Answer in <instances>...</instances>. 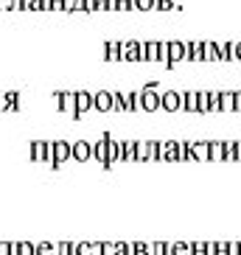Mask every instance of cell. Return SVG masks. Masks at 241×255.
I'll use <instances>...</instances> for the list:
<instances>
[{
  "label": "cell",
  "instance_id": "cell-16",
  "mask_svg": "<svg viewBox=\"0 0 241 255\" xmlns=\"http://www.w3.org/2000/svg\"><path fill=\"white\" fill-rule=\"evenodd\" d=\"M17 101H20V93H0V113H11V110H17Z\"/></svg>",
  "mask_w": 241,
  "mask_h": 255
},
{
  "label": "cell",
  "instance_id": "cell-5",
  "mask_svg": "<svg viewBox=\"0 0 241 255\" xmlns=\"http://www.w3.org/2000/svg\"><path fill=\"white\" fill-rule=\"evenodd\" d=\"M104 140H107V168H113L115 163H120V140L110 132H104Z\"/></svg>",
  "mask_w": 241,
  "mask_h": 255
},
{
  "label": "cell",
  "instance_id": "cell-41",
  "mask_svg": "<svg viewBox=\"0 0 241 255\" xmlns=\"http://www.w3.org/2000/svg\"><path fill=\"white\" fill-rule=\"evenodd\" d=\"M118 11H132V0H118Z\"/></svg>",
  "mask_w": 241,
  "mask_h": 255
},
{
  "label": "cell",
  "instance_id": "cell-26",
  "mask_svg": "<svg viewBox=\"0 0 241 255\" xmlns=\"http://www.w3.org/2000/svg\"><path fill=\"white\" fill-rule=\"evenodd\" d=\"M104 53H107V56H104L107 62H120V42H115V39H113V42H107Z\"/></svg>",
  "mask_w": 241,
  "mask_h": 255
},
{
  "label": "cell",
  "instance_id": "cell-7",
  "mask_svg": "<svg viewBox=\"0 0 241 255\" xmlns=\"http://www.w3.org/2000/svg\"><path fill=\"white\" fill-rule=\"evenodd\" d=\"M166 48H168V65L166 68H174V65L185 62V42H182V39H171V42H166Z\"/></svg>",
  "mask_w": 241,
  "mask_h": 255
},
{
  "label": "cell",
  "instance_id": "cell-44",
  "mask_svg": "<svg viewBox=\"0 0 241 255\" xmlns=\"http://www.w3.org/2000/svg\"><path fill=\"white\" fill-rule=\"evenodd\" d=\"M216 255H227V241H216Z\"/></svg>",
  "mask_w": 241,
  "mask_h": 255
},
{
  "label": "cell",
  "instance_id": "cell-35",
  "mask_svg": "<svg viewBox=\"0 0 241 255\" xmlns=\"http://www.w3.org/2000/svg\"><path fill=\"white\" fill-rule=\"evenodd\" d=\"M101 255H115V241H101Z\"/></svg>",
  "mask_w": 241,
  "mask_h": 255
},
{
  "label": "cell",
  "instance_id": "cell-32",
  "mask_svg": "<svg viewBox=\"0 0 241 255\" xmlns=\"http://www.w3.org/2000/svg\"><path fill=\"white\" fill-rule=\"evenodd\" d=\"M174 6V0H154V11H171Z\"/></svg>",
  "mask_w": 241,
  "mask_h": 255
},
{
  "label": "cell",
  "instance_id": "cell-45",
  "mask_svg": "<svg viewBox=\"0 0 241 255\" xmlns=\"http://www.w3.org/2000/svg\"><path fill=\"white\" fill-rule=\"evenodd\" d=\"M233 107H236V110H241V90L233 93Z\"/></svg>",
  "mask_w": 241,
  "mask_h": 255
},
{
  "label": "cell",
  "instance_id": "cell-34",
  "mask_svg": "<svg viewBox=\"0 0 241 255\" xmlns=\"http://www.w3.org/2000/svg\"><path fill=\"white\" fill-rule=\"evenodd\" d=\"M151 255H168V244H163V241H154V244H151Z\"/></svg>",
  "mask_w": 241,
  "mask_h": 255
},
{
  "label": "cell",
  "instance_id": "cell-22",
  "mask_svg": "<svg viewBox=\"0 0 241 255\" xmlns=\"http://www.w3.org/2000/svg\"><path fill=\"white\" fill-rule=\"evenodd\" d=\"M113 110L115 113H129V96L126 93H113Z\"/></svg>",
  "mask_w": 241,
  "mask_h": 255
},
{
  "label": "cell",
  "instance_id": "cell-42",
  "mask_svg": "<svg viewBox=\"0 0 241 255\" xmlns=\"http://www.w3.org/2000/svg\"><path fill=\"white\" fill-rule=\"evenodd\" d=\"M233 160H239V163H241V140L233 143Z\"/></svg>",
  "mask_w": 241,
  "mask_h": 255
},
{
  "label": "cell",
  "instance_id": "cell-30",
  "mask_svg": "<svg viewBox=\"0 0 241 255\" xmlns=\"http://www.w3.org/2000/svg\"><path fill=\"white\" fill-rule=\"evenodd\" d=\"M132 255H151V244H143V241H132Z\"/></svg>",
  "mask_w": 241,
  "mask_h": 255
},
{
  "label": "cell",
  "instance_id": "cell-50",
  "mask_svg": "<svg viewBox=\"0 0 241 255\" xmlns=\"http://www.w3.org/2000/svg\"><path fill=\"white\" fill-rule=\"evenodd\" d=\"M0 255H8V241H0Z\"/></svg>",
  "mask_w": 241,
  "mask_h": 255
},
{
  "label": "cell",
  "instance_id": "cell-20",
  "mask_svg": "<svg viewBox=\"0 0 241 255\" xmlns=\"http://www.w3.org/2000/svg\"><path fill=\"white\" fill-rule=\"evenodd\" d=\"M180 110H185V113H196V93L194 90L180 93Z\"/></svg>",
  "mask_w": 241,
  "mask_h": 255
},
{
  "label": "cell",
  "instance_id": "cell-33",
  "mask_svg": "<svg viewBox=\"0 0 241 255\" xmlns=\"http://www.w3.org/2000/svg\"><path fill=\"white\" fill-rule=\"evenodd\" d=\"M17 255H34V244H28V241H17Z\"/></svg>",
  "mask_w": 241,
  "mask_h": 255
},
{
  "label": "cell",
  "instance_id": "cell-13",
  "mask_svg": "<svg viewBox=\"0 0 241 255\" xmlns=\"http://www.w3.org/2000/svg\"><path fill=\"white\" fill-rule=\"evenodd\" d=\"M93 110H98V113H110V110H113V93L110 90L93 93Z\"/></svg>",
  "mask_w": 241,
  "mask_h": 255
},
{
  "label": "cell",
  "instance_id": "cell-47",
  "mask_svg": "<svg viewBox=\"0 0 241 255\" xmlns=\"http://www.w3.org/2000/svg\"><path fill=\"white\" fill-rule=\"evenodd\" d=\"M11 11H23V0H11Z\"/></svg>",
  "mask_w": 241,
  "mask_h": 255
},
{
  "label": "cell",
  "instance_id": "cell-51",
  "mask_svg": "<svg viewBox=\"0 0 241 255\" xmlns=\"http://www.w3.org/2000/svg\"><path fill=\"white\" fill-rule=\"evenodd\" d=\"M239 255H241V241H239Z\"/></svg>",
  "mask_w": 241,
  "mask_h": 255
},
{
  "label": "cell",
  "instance_id": "cell-19",
  "mask_svg": "<svg viewBox=\"0 0 241 255\" xmlns=\"http://www.w3.org/2000/svg\"><path fill=\"white\" fill-rule=\"evenodd\" d=\"M185 59L188 62H202V42H199V39L185 42Z\"/></svg>",
  "mask_w": 241,
  "mask_h": 255
},
{
  "label": "cell",
  "instance_id": "cell-4",
  "mask_svg": "<svg viewBox=\"0 0 241 255\" xmlns=\"http://www.w3.org/2000/svg\"><path fill=\"white\" fill-rule=\"evenodd\" d=\"M154 160L177 163V140H157V149H154Z\"/></svg>",
  "mask_w": 241,
  "mask_h": 255
},
{
  "label": "cell",
  "instance_id": "cell-46",
  "mask_svg": "<svg viewBox=\"0 0 241 255\" xmlns=\"http://www.w3.org/2000/svg\"><path fill=\"white\" fill-rule=\"evenodd\" d=\"M233 59H239V62H241V39L233 45Z\"/></svg>",
  "mask_w": 241,
  "mask_h": 255
},
{
  "label": "cell",
  "instance_id": "cell-48",
  "mask_svg": "<svg viewBox=\"0 0 241 255\" xmlns=\"http://www.w3.org/2000/svg\"><path fill=\"white\" fill-rule=\"evenodd\" d=\"M0 11H11V0H0Z\"/></svg>",
  "mask_w": 241,
  "mask_h": 255
},
{
  "label": "cell",
  "instance_id": "cell-12",
  "mask_svg": "<svg viewBox=\"0 0 241 255\" xmlns=\"http://www.w3.org/2000/svg\"><path fill=\"white\" fill-rule=\"evenodd\" d=\"M160 110H166V113H177V110H180V93H177V90H163V93H160Z\"/></svg>",
  "mask_w": 241,
  "mask_h": 255
},
{
  "label": "cell",
  "instance_id": "cell-17",
  "mask_svg": "<svg viewBox=\"0 0 241 255\" xmlns=\"http://www.w3.org/2000/svg\"><path fill=\"white\" fill-rule=\"evenodd\" d=\"M202 42V62H219V42L213 39H199Z\"/></svg>",
  "mask_w": 241,
  "mask_h": 255
},
{
  "label": "cell",
  "instance_id": "cell-39",
  "mask_svg": "<svg viewBox=\"0 0 241 255\" xmlns=\"http://www.w3.org/2000/svg\"><path fill=\"white\" fill-rule=\"evenodd\" d=\"M205 255H216V241H205Z\"/></svg>",
  "mask_w": 241,
  "mask_h": 255
},
{
  "label": "cell",
  "instance_id": "cell-2",
  "mask_svg": "<svg viewBox=\"0 0 241 255\" xmlns=\"http://www.w3.org/2000/svg\"><path fill=\"white\" fill-rule=\"evenodd\" d=\"M68 160H70V143L68 140L48 143V160H45V163H51L53 168H59V165H65Z\"/></svg>",
  "mask_w": 241,
  "mask_h": 255
},
{
  "label": "cell",
  "instance_id": "cell-38",
  "mask_svg": "<svg viewBox=\"0 0 241 255\" xmlns=\"http://www.w3.org/2000/svg\"><path fill=\"white\" fill-rule=\"evenodd\" d=\"M104 11H118V0H104Z\"/></svg>",
  "mask_w": 241,
  "mask_h": 255
},
{
  "label": "cell",
  "instance_id": "cell-28",
  "mask_svg": "<svg viewBox=\"0 0 241 255\" xmlns=\"http://www.w3.org/2000/svg\"><path fill=\"white\" fill-rule=\"evenodd\" d=\"M219 62H233V42H222L219 45Z\"/></svg>",
  "mask_w": 241,
  "mask_h": 255
},
{
  "label": "cell",
  "instance_id": "cell-36",
  "mask_svg": "<svg viewBox=\"0 0 241 255\" xmlns=\"http://www.w3.org/2000/svg\"><path fill=\"white\" fill-rule=\"evenodd\" d=\"M23 11H39V0H23Z\"/></svg>",
  "mask_w": 241,
  "mask_h": 255
},
{
  "label": "cell",
  "instance_id": "cell-43",
  "mask_svg": "<svg viewBox=\"0 0 241 255\" xmlns=\"http://www.w3.org/2000/svg\"><path fill=\"white\" fill-rule=\"evenodd\" d=\"M191 247H194V255H205V241H196Z\"/></svg>",
  "mask_w": 241,
  "mask_h": 255
},
{
  "label": "cell",
  "instance_id": "cell-11",
  "mask_svg": "<svg viewBox=\"0 0 241 255\" xmlns=\"http://www.w3.org/2000/svg\"><path fill=\"white\" fill-rule=\"evenodd\" d=\"M70 160H76V163H90V143L87 140L70 143Z\"/></svg>",
  "mask_w": 241,
  "mask_h": 255
},
{
  "label": "cell",
  "instance_id": "cell-10",
  "mask_svg": "<svg viewBox=\"0 0 241 255\" xmlns=\"http://www.w3.org/2000/svg\"><path fill=\"white\" fill-rule=\"evenodd\" d=\"M191 160H196V163H211V143L208 140H196L191 143Z\"/></svg>",
  "mask_w": 241,
  "mask_h": 255
},
{
  "label": "cell",
  "instance_id": "cell-24",
  "mask_svg": "<svg viewBox=\"0 0 241 255\" xmlns=\"http://www.w3.org/2000/svg\"><path fill=\"white\" fill-rule=\"evenodd\" d=\"M219 113H236L233 107V93H219Z\"/></svg>",
  "mask_w": 241,
  "mask_h": 255
},
{
  "label": "cell",
  "instance_id": "cell-15",
  "mask_svg": "<svg viewBox=\"0 0 241 255\" xmlns=\"http://www.w3.org/2000/svg\"><path fill=\"white\" fill-rule=\"evenodd\" d=\"M76 255H101V241H73Z\"/></svg>",
  "mask_w": 241,
  "mask_h": 255
},
{
  "label": "cell",
  "instance_id": "cell-14",
  "mask_svg": "<svg viewBox=\"0 0 241 255\" xmlns=\"http://www.w3.org/2000/svg\"><path fill=\"white\" fill-rule=\"evenodd\" d=\"M90 160H96L98 165L107 168V140H104V135L98 137L96 143H90Z\"/></svg>",
  "mask_w": 241,
  "mask_h": 255
},
{
  "label": "cell",
  "instance_id": "cell-21",
  "mask_svg": "<svg viewBox=\"0 0 241 255\" xmlns=\"http://www.w3.org/2000/svg\"><path fill=\"white\" fill-rule=\"evenodd\" d=\"M168 255H194V247H191V241H174V244H168Z\"/></svg>",
  "mask_w": 241,
  "mask_h": 255
},
{
  "label": "cell",
  "instance_id": "cell-8",
  "mask_svg": "<svg viewBox=\"0 0 241 255\" xmlns=\"http://www.w3.org/2000/svg\"><path fill=\"white\" fill-rule=\"evenodd\" d=\"M53 107H59L62 113H68L70 118H79V115H76V101H73V93H53Z\"/></svg>",
  "mask_w": 241,
  "mask_h": 255
},
{
  "label": "cell",
  "instance_id": "cell-37",
  "mask_svg": "<svg viewBox=\"0 0 241 255\" xmlns=\"http://www.w3.org/2000/svg\"><path fill=\"white\" fill-rule=\"evenodd\" d=\"M96 0H84V14H96Z\"/></svg>",
  "mask_w": 241,
  "mask_h": 255
},
{
  "label": "cell",
  "instance_id": "cell-31",
  "mask_svg": "<svg viewBox=\"0 0 241 255\" xmlns=\"http://www.w3.org/2000/svg\"><path fill=\"white\" fill-rule=\"evenodd\" d=\"M56 255H76L73 241H59V244H56Z\"/></svg>",
  "mask_w": 241,
  "mask_h": 255
},
{
  "label": "cell",
  "instance_id": "cell-25",
  "mask_svg": "<svg viewBox=\"0 0 241 255\" xmlns=\"http://www.w3.org/2000/svg\"><path fill=\"white\" fill-rule=\"evenodd\" d=\"M211 143V160L213 163H225V143L222 140H208Z\"/></svg>",
  "mask_w": 241,
  "mask_h": 255
},
{
  "label": "cell",
  "instance_id": "cell-29",
  "mask_svg": "<svg viewBox=\"0 0 241 255\" xmlns=\"http://www.w3.org/2000/svg\"><path fill=\"white\" fill-rule=\"evenodd\" d=\"M132 11H154V0H132Z\"/></svg>",
  "mask_w": 241,
  "mask_h": 255
},
{
  "label": "cell",
  "instance_id": "cell-6",
  "mask_svg": "<svg viewBox=\"0 0 241 255\" xmlns=\"http://www.w3.org/2000/svg\"><path fill=\"white\" fill-rule=\"evenodd\" d=\"M154 149H157V140H135V160L137 163L154 160Z\"/></svg>",
  "mask_w": 241,
  "mask_h": 255
},
{
  "label": "cell",
  "instance_id": "cell-18",
  "mask_svg": "<svg viewBox=\"0 0 241 255\" xmlns=\"http://www.w3.org/2000/svg\"><path fill=\"white\" fill-rule=\"evenodd\" d=\"M31 160H34V163H45L48 160V140H34L31 143Z\"/></svg>",
  "mask_w": 241,
  "mask_h": 255
},
{
  "label": "cell",
  "instance_id": "cell-40",
  "mask_svg": "<svg viewBox=\"0 0 241 255\" xmlns=\"http://www.w3.org/2000/svg\"><path fill=\"white\" fill-rule=\"evenodd\" d=\"M227 255H239V241H227Z\"/></svg>",
  "mask_w": 241,
  "mask_h": 255
},
{
  "label": "cell",
  "instance_id": "cell-23",
  "mask_svg": "<svg viewBox=\"0 0 241 255\" xmlns=\"http://www.w3.org/2000/svg\"><path fill=\"white\" fill-rule=\"evenodd\" d=\"M196 113L211 115V93H196Z\"/></svg>",
  "mask_w": 241,
  "mask_h": 255
},
{
  "label": "cell",
  "instance_id": "cell-1",
  "mask_svg": "<svg viewBox=\"0 0 241 255\" xmlns=\"http://www.w3.org/2000/svg\"><path fill=\"white\" fill-rule=\"evenodd\" d=\"M140 110L143 113H157L160 110V84L157 82H146L140 87Z\"/></svg>",
  "mask_w": 241,
  "mask_h": 255
},
{
  "label": "cell",
  "instance_id": "cell-3",
  "mask_svg": "<svg viewBox=\"0 0 241 255\" xmlns=\"http://www.w3.org/2000/svg\"><path fill=\"white\" fill-rule=\"evenodd\" d=\"M120 62H143V42L137 39L120 42Z\"/></svg>",
  "mask_w": 241,
  "mask_h": 255
},
{
  "label": "cell",
  "instance_id": "cell-49",
  "mask_svg": "<svg viewBox=\"0 0 241 255\" xmlns=\"http://www.w3.org/2000/svg\"><path fill=\"white\" fill-rule=\"evenodd\" d=\"M51 11H62V0H51Z\"/></svg>",
  "mask_w": 241,
  "mask_h": 255
},
{
  "label": "cell",
  "instance_id": "cell-9",
  "mask_svg": "<svg viewBox=\"0 0 241 255\" xmlns=\"http://www.w3.org/2000/svg\"><path fill=\"white\" fill-rule=\"evenodd\" d=\"M73 101H76V115H79V118L93 110V93H87V90H76Z\"/></svg>",
  "mask_w": 241,
  "mask_h": 255
},
{
  "label": "cell",
  "instance_id": "cell-27",
  "mask_svg": "<svg viewBox=\"0 0 241 255\" xmlns=\"http://www.w3.org/2000/svg\"><path fill=\"white\" fill-rule=\"evenodd\" d=\"M34 255H56V244H51V241H39V244H34Z\"/></svg>",
  "mask_w": 241,
  "mask_h": 255
}]
</instances>
